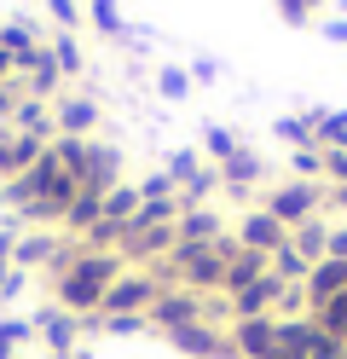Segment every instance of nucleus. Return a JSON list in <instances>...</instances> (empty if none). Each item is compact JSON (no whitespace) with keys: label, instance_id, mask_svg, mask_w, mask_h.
Here are the masks:
<instances>
[{"label":"nucleus","instance_id":"f257e3e1","mask_svg":"<svg viewBox=\"0 0 347 359\" xmlns=\"http://www.w3.org/2000/svg\"><path fill=\"white\" fill-rule=\"evenodd\" d=\"M272 220H278V226H301V220H313L318 209H324V186H318V180H284V186H272L266 191V203H261Z\"/></svg>","mask_w":347,"mask_h":359},{"label":"nucleus","instance_id":"f03ea898","mask_svg":"<svg viewBox=\"0 0 347 359\" xmlns=\"http://www.w3.org/2000/svg\"><path fill=\"white\" fill-rule=\"evenodd\" d=\"M145 319H151V330H162V336H168V330H179V325H197V319H208V296H197V290H162V296L151 302V313H145Z\"/></svg>","mask_w":347,"mask_h":359},{"label":"nucleus","instance_id":"7ed1b4c3","mask_svg":"<svg viewBox=\"0 0 347 359\" xmlns=\"http://www.w3.org/2000/svg\"><path fill=\"white\" fill-rule=\"evenodd\" d=\"M29 325H35V336L46 342V353H76V342H81V319H76V313H64L58 302L35 307Z\"/></svg>","mask_w":347,"mask_h":359},{"label":"nucleus","instance_id":"20e7f679","mask_svg":"<svg viewBox=\"0 0 347 359\" xmlns=\"http://www.w3.org/2000/svg\"><path fill=\"white\" fill-rule=\"evenodd\" d=\"M226 342L238 359H272L278 353V319H231Z\"/></svg>","mask_w":347,"mask_h":359},{"label":"nucleus","instance_id":"39448f33","mask_svg":"<svg viewBox=\"0 0 347 359\" xmlns=\"http://www.w3.org/2000/svg\"><path fill=\"white\" fill-rule=\"evenodd\" d=\"M231 238H238L243 250H254V255H272V250H284V243H290V226H278L266 209H243L238 226H231Z\"/></svg>","mask_w":347,"mask_h":359},{"label":"nucleus","instance_id":"423d86ee","mask_svg":"<svg viewBox=\"0 0 347 359\" xmlns=\"http://www.w3.org/2000/svg\"><path fill=\"white\" fill-rule=\"evenodd\" d=\"M122 186V145H104V140H87V168H81V191H110Z\"/></svg>","mask_w":347,"mask_h":359},{"label":"nucleus","instance_id":"0eeeda50","mask_svg":"<svg viewBox=\"0 0 347 359\" xmlns=\"http://www.w3.org/2000/svg\"><path fill=\"white\" fill-rule=\"evenodd\" d=\"M58 243H64V232H53V226L18 232V243H12V266H23V273H46V266H53V255H58Z\"/></svg>","mask_w":347,"mask_h":359},{"label":"nucleus","instance_id":"6e6552de","mask_svg":"<svg viewBox=\"0 0 347 359\" xmlns=\"http://www.w3.org/2000/svg\"><path fill=\"white\" fill-rule=\"evenodd\" d=\"M53 128L69 133V140H93V128H99V99H87V93L53 99Z\"/></svg>","mask_w":347,"mask_h":359},{"label":"nucleus","instance_id":"1a4fd4ad","mask_svg":"<svg viewBox=\"0 0 347 359\" xmlns=\"http://www.w3.org/2000/svg\"><path fill=\"white\" fill-rule=\"evenodd\" d=\"M215 168H220V191H231L238 203H243V191H254V186H261V174H266V163L254 151H243V145L231 151L226 163H215Z\"/></svg>","mask_w":347,"mask_h":359},{"label":"nucleus","instance_id":"9d476101","mask_svg":"<svg viewBox=\"0 0 347 359\" xmlns=\"http://www.w3.org/2000/svg\"><path fill=\"white\" fill-rule=\"evenodd\" d=\"M12 133H29V140H53V104H46V99H18L12 104V122H6Z\"/></svg>","mask_w":347,"mask_h":359},{"label":"nucleus","instance_id":"9b49d317","mask_svg":"<svg viewBox=\"0 0 347 359\" xmlns=\"http://www.w3.org/2000/svg\"><path fill=\"white\" fill-rule=\"evenodd\" d=\"M99 220H104V197L99 191H76V197H69V209H64V238H81V232H93V226H99Z\"/></svg>","mask_w":347,"mask_h":359},{"label":"nucleus","instance_id":"f8f14e48","mask_svg":"<svg viewBox=\"0 0 347 359\" xmlns=\"http://www.w3.org/2000/svg\"><path fill=\"white\" fill-rule=\"evenodd\" d=\"M174 232H179V243H215L220 232H226V220L215 215V209H179V220H174Z\"/></svg>","mask_w":347,"mask_h":359},{"label":"nucleus","instance_id":"ddd939ff","mask_svg":"<svg viewBox=\"0 0 347 359\" xmlns=\"http://www.w3.org/2000/svg\"><path fill=\"white\" fill-rule=\"evenodd\" d=\"M290 250H295L301 261H324V255H330V220H324V215L301 220V226L290 232Z\"/></svg>","mask_w":347,"mask_h":359},{"label":"nucleus","instance_id":"4468645a","mask_svg":"<svg viewBox=\"0 0 347 359\" xmlns=\"http://www.w3.org/2000/svg\"><path fill=\"white\" fill-rule=\"evenodd\" d=\"M313 342H318V325L307 313H295V319H278V353H301L313 359Z\"/></svg>","mask_w":347,"mask_h":359},{"label":"nucleus","instance_id":"2eb2a0df","mask_svg":"<svg viewBox=\"0 0 347 359\" xmlns=\"http://www.w3.org/2000/svg\"><path fill=\"white\" fill-rule=\"evenodd\" d=\"M254 278H266V255H254V250H238L226 261V284H220V296H238V290H249Z\"/></svg>","mask_w":347,"mask_h":359},{"label":"nucleus","instance_id":"dca6fc26","mask_svg":"<svg viewBox=\"0 0 347 359\" xmlns=\"http://www.w3.org/2000/svg\"><path fill=\"white\" fill-rule=\"evenodd\" d=\"M58 81H64V76H58V64L46 58V41H41V58H35V70L23 76L18 87H23V99H46V104H53V93H58Z\"/></svg>","mask_w":347,"mask_h":359},{"label":"nucleus","instance_id":"f3484780","mask_svg":"<svg viewBox=\"0 0 347 359\" xmlns=\"http://www.w3.org/2000/svg\"><path fill=\"white\" fill-rule=\"evenodd\" d=\"M133 215H139V186H133V180L110 186V191H104V220H122V226H128Z\"/></svg>","mask_w":347,"mask_h":359},{"label":"nucleus","instance_id":"a211bd4d","mask_svg":"<svg viewBox=\"0 0 347 359\" xmlns=\"http://www.w3.org/2000/svg\"><path fill=\"white\" fill-rule=\"evenodd\" d=\"M272 133H278L284 145H295V151H318V133H313V122H307V116H278V122H272Z\"/></svg>","mask_w":347,"mask_h":359},{"label":"nucleus","instance_id":"6ab92c4d","mask_svg":"<svg viewBox=\"0 0 347 359\" xmlns=\"http://www.w3.org/2000/svg\"><path fill=\"white\" fill-rule=\"evenodd\" d=\"M46 58L58 64V76H81V47H76V35H58V41H46Z\"/></svg>","mask_w":347,"mask_h":359},{"label":"nucleus","instance_id":"aec40b11","mask_svg":"<svg viewBox=\"0 0 347 359\" xmlns=\"http://www.w3.org/2000/svg\"><path fill=\"white\" fill-rule=\"evenodd\" d=\"M87 6H93V29H99V35H110V41L128 35V18L116 12V0H87Z\"/></svg>","mask_w":347,"mask_h":359},{"label":"nucleus","instance_id":"412c9836","mask_svg":"<svg viewBox=\"0 0 347 359\" xmlns=\"http://www.w3.org/2000/svg\"><path fill=\"white\" fill-rule=\"evenodd\" d=\"M156 93H162V99H191V70L162 64V70H156Z\"/></svg>","mask_w":347,"mask_h":359},{"label":"nucleus","instance_id":"4be33fe9","mask_svg":"<svg viewBox=\"0 0 347 359\" xmlns=\"http://www.w3.org/2000/svg\"><path fill=\"white\" fill-rule=\"evenodd\" d=\"M23 342H35V325L18 319V313H6V319H0V353H18Z\"/></svg>","mask_w":347,"mask_h":359},{"label":"nucleus","instance_id":"5701e85b","mask_svg":"<svg viewBox=\"0 0 347 359\" xmlns=\"http://www.w3.org/2000/svg\"><path fill=\"white\" fill-rule=\"evenodd\" d=\"M203 168H208V163H203L197 151H174V156H168V180H174V191H179V186H191Z\"/></svg>","mask_w":347,"mask_h":359},{"label":"nucleus","instance_id":"b1692460","mask_svg":"<svg viewBox=\"0 0 347 359\" xmlns=\"http://www.w3.org/2000/svg\"><path fill=\"white\" fill-rule=\"evenodd\" d=\"M203 140H208L203 151L215 156V163H226V156L238 151V133H231V128H220V122H208V128H203Z\"/></svg>","mask_w":347,"mask_h":359},{"label":"nucleus","instance_id":"393cba45","mask_svg":"<svg viewBox=\"0 0 347 359\" xmlns=\"http://www.w3.org/2000/svg\"><path fill=\"white\" fill-rule=\"evenodd\" d=\"M139 186V203H145V197H179L174 191V180H168V168H156V174H145V180H133Z\"/></svg>","mask_w":347,"mask_h":359},{"label":"nucleus","instance_id":"a878e982","mask_svg":"<svg viewBox=\"0 0 347 359\" xmlns=\"http://www.w3.org/2000/svg\"><path fill=\"white\" fill-rule=\"evenodd\" d=\"M23 290H29V273H23V266H0V302H18L23 296Z\"/></svg>","mask_w":347,"mask_h":359},{"label":"nucleus","instance_id":"bb28decb","mask_svg":"<svg viewBox=\"0 0 347 359\" xmlns=\"http://www.w3.org/2000/svg\"><path fill=\"white\" fill-rule=\"evenodd\" d=\"M290 168H295V180H318L324 174V151H295Z\"/></svg>","mask_w":347,"mask_h":359},{"label":"nucleus","instance_id":"cd10ccee","mask_svg":"<svg viewBox=\"0 0 347 359\" xmlns=\"http://www.w3.org/2000/svg\"><path fill=\"white\" fill-rule=\"evenodd\" d=\"M41 6H46V18H53V24L69 35V29H76V0H41Z\"/></svg>","mask_w":347,"mask_h":359},{"label":"nucleus","instance_id":"c85d7f7f","mask_svg":"<svg viewBox=\"0 0 347 359\" xmlns=\"http://www.w3.org/2000/svg\"><path fill=\"white\" fill-rule=\"evenodd\" d=\"M324 180H330V186H347V145L324 151Z\"/></svg>","mask_w":347,"mask_h":359},{"label":"nucleus","instance_id":"c756f323","mask_svg":"<svg viewBox=\"0 0 347 359\" xmlns=\"http://www.w3.org/2000/svg\"><path fill=\"white\" fill-rule=\"evenodd\" d=\"M18 99H23V87H18V76H12V81H0V128L12 122V104H18Z\"/></svg>","mask_w":347,"mask_h":359},{"label":"nucleus","instance_id":"7c9ffc66","mask_svg":"<svg viewBox=\"0 0 347 359\" xmlns=\"http://www.w3.org/2000/svg\"><path fill=\"white\" fill-rule=\"evenodd\" d=\"M318 0H278V12H284V24H307V12Z\"/></svg>","mask_w":347,"mask_h":359},{"label":"nucleus","instance_id":"2f4dec72","mask_svg":"<svg viewBox=\"0 0 347 359\" xmlns=\"http://www.w3.org/2000/svg\"><path fill=\"white\" fill-rule=\"evenodd\" d=\"M215 76H220V64H215V58H191V87L215 81Z\"/></svg>","mask_w":347,"mask_h":359},{"label":"nucleus","instance_id":"473e14b6","mask_svg":"<svg viewBox=\"0 0 347 359\" xmlns=\"http://www.w3.org/2000/svg\"><path fill=\"white\" fill-rule=\"evenodd\" d=\"M330 255L347 261V226H330Z\"/></svg>","mask_w":347,"mask_h":359},{"label":"nucleus","instance_id":"72a5a7b5","mask_svg":"<svg viewBox=\"0 0 347 359\" xmlns=\"http://www.w3.org/2000/svg\"><path fill=\"white\" fill-rule=\"evenodd\" d=\"M324 35H330V41H347V18H330V24H318Z\"/></svg>","mask_w":347,"mask_h":359},{"label":"nucleus","instance_id":"f704fd0d","mask_svg":"<svg viewBox=\"0 0 347 359\" xmlns=\"http://www.w3.org/2000/svg\"><path fill=\"white\" fill-rule=\"evenodd\" d=\"M324 197H330L336 209H347V186H330V191H324Z\"/></svg>","mask_w":347,"mask_h":359},{"label":"nucleus","instance_id":"c9c22d12","mask_svg":"<svg viewBox=\"0 0 347 359\" xmlns=\"http://www.w3.org/2000/svg\"><path fill=\"white\" fill-rule=\"evenodd\" d=\"M46 359H81V353H46Z\"/></svg>","mask_w":347,"mask_h":359},{"label":"nucleus","instance_id":"e433bc0d","mask_svg":"<svg viewBox=\"0 0 347 359\" xmlns=\"http://www.w3.org/2000/svg\"><path fill=\"white\" fill-rule=\"evenodd\" d=\"M0 359H12V353H0Z\"/></svg>","mask_w":347,"mask_h":359}]
</instances>
